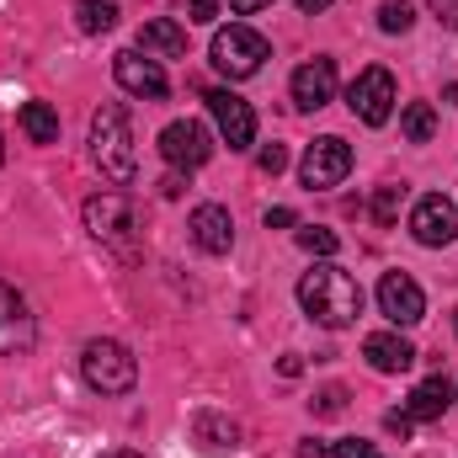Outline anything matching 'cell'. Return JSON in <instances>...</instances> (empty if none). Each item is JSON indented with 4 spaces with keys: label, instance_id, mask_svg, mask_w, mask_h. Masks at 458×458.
Masks as SVG:
<instances>
[{
    "label": "cell",
    "instance_id": "40",
    "mask_svg": "<svg viewBox=\"0 0 458 458\" xmlns=\"http://www.w3.org/2000/svg\"><path fill=\"white\" fill-rule=\"evenodd\" d=\"M454 326H458V310H454Z\"/></svg>",
    "mask_w": 458,
    "mask_h": 458
},
{
    "label": "cell",
    "instance_id": "38",
    "mask_svg": "<svg viewBox=\"0 0 458 458\" xmlns=\"http://www.w3.org/2000/svg\"><path fill=\"white\" fill-rule=\"evenodd\" d=\"M102 458H144V454H133V448H113V454H102Z\"/></svg>",
    "mask_w": 458,
    "mask_h": 458
},
{
    "label": "cell",
    "instance_id": "11",
    "mask_svg": "<svg viewBox=\"0 0 458 458\" xmlns=\"http://www.w3.org/2000/svg\"><path fill=\"white\" fill-rule=\"evenodd\" d=\"M411 234H416L421 245H454L458 240V203L443 198V192L421 198V203L411 208Z\"/></svg>",
    "mask_w": 458,
    "mask_h": 458
},
{
    "label": "cell",
    "instance_id": "33",
    "mask_svg": "<svg viewBox=\"0 0 458 458\" xmlns=\"http://www.w3.org/2000/svg\"><path fill=\"white\" fill-rule=\"evenodd\" d=\"M288 225H299L293 208H272V214H267V229H288Z\"/></svg>",
    "mask_w": 458,
    "mask_h": 458
},
{
    "label": "cell",
    "instance_id": "35",
    "mask_svg": "<svg viewBox=\"0 0 458 458\" xmlns=\"http://www.w3.org/2000/svg\"><path fill=\"white\" fill-rule=\"evenodd\" d=\"M277 373H283V378H299V373H304V362H299V357H293V352H288V357H283V362H277Z\"/></svg>",
    "mask_w": 458,
    "mask_h": 458
},
{
    "label": "cell",
    "instance_id": "32",
    "mask_svg": "<svg viewBox=\"0 0 458 458\" xmlns=\"http://www.w3.org/2000/svg\"><path fill=\"white\" fill-rule=\"evenodd\" d=\"M267 5H272V0H229L234 16H256V11H267Z\"/></svg>",
    "mask_w": 458,
    "mask_h": 458
},
{
    "label": "cell",
    "instance_id": "39",
    "mask_svg": "<svg viewBox=\"0 0 458 458\" xmlns=\"http://www.w3.org/2000/svg\"><path fill=\"white\" fill-rule=\"evenodd\" d=\"M0 160H5V144H0Z\"/></svg>",
    "mask_w": 458,
    "mask_h": 458
},
{
    "label": "cell",
    "instance_id": "12",
    "mask_svg": "<svg viewBox=\"0 0 458 458\" xmlns=\"http://www.w3.org/2000/svg\"><path fill=\"white\" fill-rule=\"evenodd\" d=\"M113 75H117V86H123L128 97H149V102L165 97V70H160L149 54H139V48L113 54Z\"/></svg>",
    "mask_w": 458,
    "mask_h": 458
},
{
    "label": "cell",
    "instance_id": "9",
    "mask_svg": "<svg viewBox=\"0 0 458 458\" xmlns=\"http://www.w3.org/2000/svg\"><path fill=\"white\" fill-rule=\"evenodd\" d=\"M378 310H384L389 326H416L427 315V293L411 272H384L378 277Z\"/></svg>",
    "mask_w": 458,
    "mask_h": 458
},
{
    "label": "cell",
    "instance_id": "21",
    "mask_svg": "<svg viewBox=\"0 0 458 458\" xmlns=\"http://www.w3.org/2000/svg\"><path fill=\"white\" fill-rule=\"evenodd\" d=\"M81 32H113L117 27V0H75Z\"/></svg>",
    "mask_w": 458,
    "mask_h": 458
},
{
    "label": "cell",
    "instance_id": "26",
    "mask_svg": "<svg viewBox=\"0 0 458 458\" xmlns=\"http://www.w3.org/2000/svg\"><path fill=\"white\" fill-rule=\"evenodd\" d=\"M310 411H315V416H342V411H346V389H342V384H326V389H315Z\"/></svg>",
    "mask_w": 458,
    "mask_h": 458
},
{
    "label": "cell",
    "instance_id": "27",
    "mask_svg": "<svg viewBox=\"0 0 458 458\" xmlns=\"http://www.w3.org/2000/svg\"><path fill=\"white\" fill-rule=\"evenodd\" d=\"M331 458H384V454H378L368 437H342V443L331 448Z\"/></svg>",
    "mask_w": 458,
    "mask_h": 458
},
{
    "label": "cell",
    "instance_id": "36",
    "mask_svg": "<svg viewBox=\"0 0 458 458\" xmlns=\"http://www.w3.org/2000/svg\"><path fill=\"white\" fill-rule=\"evenodd\" d=\"M299 458H331V448H320V443L310 437V443H299Z\"/></svg>",
    "mask_w": 458,
    "mask_h": 458
},
{
    "label": "cell",
    "instance_id": "28",
    "mask_svg": "<svg viewBox=\"0 0 458 458\" xmlns=\"http://www.w3.org/2000/svg\"><path fill=\"white\" fill-rule=\"evenodd\" d=\"M256 165H261V171H267V176H277V171H283V165H288V149H283V144H267V149H261V155H256Z\"/></svg>",
    "mask_w": 458,
    "mask_h": 458
},
{
    "label": "cell",
    "instance_id": "15",
    "mask_svg": "<svg viewBox=\"0 0 458 458\" xmlns=\"http://www.w3.org/2000/svg\"><path fill=\"white\" fill-rule=\"evenodd\" d=\"M192 240H198V250H208V256H225L229 245H234V219H229V208L219 203H203V208H192Z\"/></svg>",
    "mask_w": 458,
    "mask_h": 458
},
{
    "label": "cell",
    "instance_id": "14",
    "mask_svg": "<svg viewBox=\"0 0 458 458\" xmlns=\"http://www.w3.org/2000/svg\"><path fill=\"white\" fill-rule=\"evenodd\" d=\"M331 97H336V59H310L293 70V102L304 113H320Z\"/></svg>",
    "mask_w": 458,
    "mask_h": 458
},
{
    "label": "cell",
    "instance_id": "31",
    "mask_svg": "<svg viewBox=\"0 0 458 458\" xmlns=\"http://www.w3.org/2000/svg\"><path fill=\"white\" fill-rule=\"evenodd\" d=\"M219 16V0H192V21H214Z\"/></svg>",
    "mask_w": 458,
    "mask_h": 458
},
{
    "label": "cell",
    "instance_id": "16",
    "mask_svg": "<svg viewBox=\"0 0 458 458\" xmlns=\"http://www.w3.org/2000/svg\"><path fill=\"white\" fill-rule=\"evenodd\" d=\"M362 357H368L378 373H405V368L416 362V346L405 342V336H394V331H373V336L362 342Z\"/></svg>",
    "mask_w": 458,
    "mask_h": 458
},
{
    "label": "cell",
    "instance_id": "5",
    "mask_svg": "<svg viewBox=\"0 0 458 458\" xmlns=\"http://www.w3.org/2000/svg\"><path fill=\"white\" fill-rule=\"evenodd\" d=\"M261 59H267V38L261 32H250V27H219L214 32V70L229 75V81H250L256 70H261Z\"/></svg>",
    "mask_w": 458,
    "mask_h": 458
},
{
    "label": "cell",
    "instance_id": "8",
    "mask_svg": "<svg viewBox=\"0 0 458 458\" xmlns=\"http://www.w3.org/2000/svg\"><path fill=\"white\" fill-rule=\"evenodd\" d=\"M160 155H165L176 171H198V165L214 155V139H208L203 123L182 117V123H165V128H160Z\"/></svg>",
    "mask_w": 458,
    "mask_h": 458
},
{
    "label": "cell",
    "instance_id": "13",
    "mask_svg": "<svg viewBox=\"0 0 458 458\" xmlns=\"http://www.w3.org/2000/svg\"><path fill=\"white\" fill-rule=\"evenodd\" d=\"M208 113L219 123V133H225L229 149H250L256 144V113H250V102H240L234 91H208Z\"/></svg>",
    "mask_w": 458,
    "mask_h": 458
},
{
    "label": "cell",
    "instance_id": "18",
    "mask_svg": "<svg viewBox=\"0 0 458 458\" xmlns=\"http://www.w3.org/2000/svg\"><path fill=\"white\" fill-rule=\"evenodd\" d=\"M139 48H144V54H160V59H182V54H187V32H182L176 21L155 16V21L139 27Z\"/></svg>",
    "mask_w": 458,
    "mask_h": 458
},
{
    "label": "cell",
    "instance_id": "34",
    "mask_svg": "<svg viewBox=\"0 0 458 458\" xmlns=\"http://www.w3.org/2000/svg\"><path fill=\"white\" fill-rule=\"evenodd\" d=\"M182 187H187V176H182V171H171V176L160 182V192H165V198H182Z\"/></svg>",
    "mask_w": 458,
    "mask_h": 458
},
{
    "label": "cell",
    "instance_id": "37",
    "mask_svg": "<svg viewBox=\"0 0 458 458\" xmlns=\"http://www.w3.org/2000/svg\"><path fill=\"white\" fill-rule=\"evenodd\" d=\"M293 5H299V11H304V16H320V11H326V5H331V0H293Z\"/></svg>",
    "mask_w": 458,
    "mask_h": 458
},
{
    "label": "cell",
    "instance_id": "30",
    "mask_svg": "<svg viewBox=\"0 0 458 458\" xmlns=\"http://www.w3.org/2000/svg\"><path fill=\"white\" fill-rule=\"evenodd\" d=\"M432 11H437V21H443V27H454V32H458V0H432Z\"/></svg>",
    "mask_w": 458,
    "mask_h": 458
},
{
    "label": "cell",
    "instance_id": "23",
    "mask_svg": "<svg viewBox=\"0 0 458 458\" xmlns=\"http://www.w3.org/2000/svg\"><path fill=\"white\" fill-rule=\"evenodd\" d=\"M400 203H405V187H378V192H373V203H368L373 225H378V229H389L394 219H400Z\"/></svg>",
    "mask_w": 458,
    "mask_h": 458
},
{
    "label": "cell",
    "instance_id": "10",
    "mask_svg": "<svg viewBox=\"0 0 458 458\" xmlns=\"http://www.w3.org/2000/svg\"><path fill=\"white\" fill-rule=\"evenodd\" d=\"M32 342H38L32 310H27V299L0 277V357H21V352H32Z\"/></svg>",
    "mask_w": 458,
    "mask_h": 458
},
{
    "label": "cell",
    "instance_id": "4",
    "mask_svg": "<svg viewBox=\"0 0 458 458\" xmlns=\"http://www.w3.org/2000/svg\"><path fill=\"white\" fill-rule=\"evenodd\" d=\"M81 373H86V384H91L97 394H133V384H139L133 352H128L123 342H107V336L86 342V352H81Z\"/></svg>",
    "mask_w": 458,
    "mask_h": 458
},
{
    "label": "cell",
    "instance_id": "29",
    "mask_svg": "<svg viewBox=\"0 0 458 458\" xmlns=\"http://www.w3.org/2000/svg\"><path fill=\"white\" fill-rule=\"evenodd\" d=\"M384 427H389L394 437H411V427H416V421H411L405 411H389V416H384Z\"/></svg>",
    "mask_w": 458,
    "mask_h": 458
},
{
    "label": "cell",
    "instance_id": "3",
    "mask_svg": "<svg viewBox=\"0 0 458 458\" xmlns=\"http://www.w3.org/2000/svg\"><path fill=\"white\" fill-rule=\"evenodd\" d=\"M86 229L113 245L117 256H139V208L123 198V192H97L86 198Z\"/></svg>",
    "mask_w": 458,
    "mask_h": 458
},
{
    "label": "cell",
    "instance_id": "20",
    "mask_svg": "<svg viewBox=\"0 0 458 458\" xmlns=\"http://www.w3.org/2000/svg\"><path fill=\"white\" fill-rule=\"evenodd\" d=\"M21 133H27L32 144H54V139H59V113H54L48 102H27V107H21Z\"/></svg>",
    "mask_w": 458,
    "mask_h": 458
},
{
    "label": "cell",
    "instance_id": "1",
    "mask_svg": "<svg viewBox=\"0 0 458 458\" xmlns=\"http://www.w3.org/2000/svg\"><path fill=\"white\" fill-rule=\"evenodd\" d=\"M299 304H304V315H310L315 326L346 331V326H357V315H362V288H357V277L342 272L336 261H320V267H310V272L299 277Z\"/></svg>",
    "mask_w": 458,
    "mask_h": 458
},
{
    "label": "cell",
    "instance_id": "24",
    "mask_svg": "<svg viewBox=\"0 0 458 458\" xmlns=\"http://www.w3.org/2000/svg\"><path fill=\"white\" fill-rule=\"evenodd\" d=\"M299 245H304L310 256H336V250H342V234H336V229H320V225H304L299 229Z\"/></svg>",
    "mask_w": 458,
    "mask_h": 458
},
{
    "label": "cell",
    "instance_id": "6",
    "mask_svg": "<svg viewBox=\"0 0 458 458\" xmlns=\"http://www.w3.org/2000/svg\"><path fill=\"white\" fill-rule=\"evenodd\" d=\"M346 107L352 117H362L368 128H384L389 113H394V75L384 64H368L352 86H346Z\"/></svg>",
    "mask_w": 458,
    "mask_h": 458
},
{
    "label": "cell",
    "instance_id": "25",
    "mask_svg": "<svg viewBox=\"0 0 458 458\" xmlns=\"http://www.w3.org/2000/svg\"><path fill=\"white\" fill-rule=\"evenodd\" d=\"M411 21H416L411 0H384V5H378V27H384V32H411Z\"/></svg>",
    "mask_w": 458,
    "mask_h": 458
},
{
    "label": "cell",
    "instance_id": "19",
    "mask_svg": "<svg viewBox=\"0 0 458 458\" xmlns=\"http://www.w3.org/2000/svg\"><path fill=\"white\" fill-rule=\"evenodd\" d=\"M192 432H198V443H203L208 454H225V448H234V443H240V427H234V421H225V416H214V411H203V416L192 421Z\"/></svg>",
    "mask_w": 458,
    "mask_h": 458
},
{
    "label": "cell",
    "instance_id": "17",
    "mask_svg": "<svg viewBox=\"0 0 458 458\" xmlns=\"http://www.w3.org/2000/svg\"><path fill=\"white\" fill-rule=\"evenodd\" d=\"M448 400H454V384H448L443 373H432V378H421V384L411 389L405 416H411V421H437V416L448 411Z\"/></svg>",
    "mask_w": 458,
    "mask_h": 458
},
{
    "label": "cell",
    "instance_id": "2",
    "mask_svg": "<svg viewBox=\"0 0 458 458\" xmlns=\"http://www.w3.org/2000/svg\"><path fill=\"white\" fill-rule=\"evenodd\" d=\"M91 160L117 187L133 182L139 165H133V128H128V107L123 102H102V113L91 117Z\"/></svg>",
    "mask_w": 458,
    "mask_h": 458
},
{
    "label": "cell",
    "instance_id": "22",
    "mask_svg": "<svg viewBox=\"0 0 458 458\" xmlns=\"http://www.w3.org/2000/svg\"><path fill=\"white\" fill-rule=\"evenodd\" d=\"M400 133H405L411 144H427V139L437 133V113H432V102H411V107L400 113Z\"/></svg>",
    "mask_w": 458,
    "mask_h": 458
},
{
    "label": "cell",
    "instance_id": "7",
    "mask_svg": "<svg viewBox=\"0 0 458 458\" xmlns=\"http://www.w3.org/2000/svg\"><path fill=\"white\" fill-rule=\"evenodd\" d=\"M346 171H352V144H346V139H336V133L315 139V144L304 149V160H299V176H304V187H310V192L342 187Z\"/></svg>",
    "mask_w": 458,
    "mask_h": 458
}]
</instances>
